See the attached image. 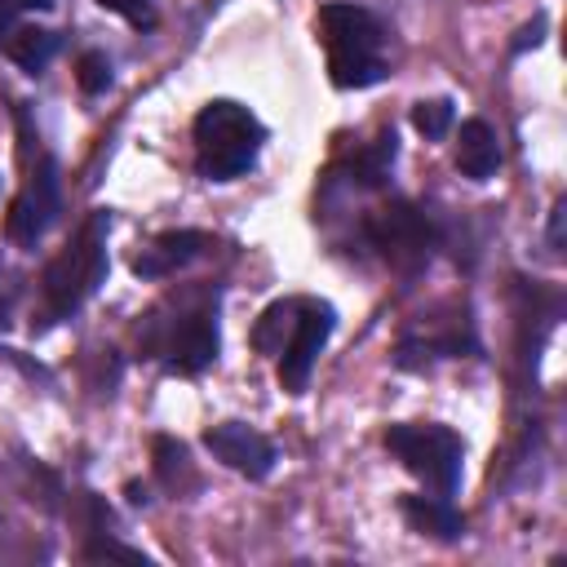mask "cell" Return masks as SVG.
<instances>
[{"label":"cell","mask_w":567,"mask_h":567,"mask_svg":"<svg viewBox=\"0 0 567 567\" xmlns=\"http://www.w3.org/2000/svg\"><path fill=\"white\" fill-rule=\"evenodd\" d=\"M84 558H89V563H97V558H120V563H142V567L151 563L142 549H128V545H120V540H111V536L89 540V545H84Z\"/></svg>","instance_id":"d6986e66"},{"label":"cell","mask_w":567,"mask_h":567,"mask_svg":"<svg viewBox=\"0 0 567 567\" xmlns=\"http://www.w3.org/2000/svg\"><path fill=\"white\" fill-rule=\"evenodd\" d=\"M106 226H111V217L97 208V213L80 226V235L44 266L40 292H44L49 319L75 315V310L97 292V284L106 279Z\"/></svg>","instance_id":"3957f363"},{"label":"cell","mask_w":567,"mask_h":567,"mask_svg":"<svg viewBox=\"0 0 567 567\" xmlns=\"http://www.w3.org/2000/svg\"><path fill=\"white\" fill-rule=\"evenodd\" d=\"M385 447L403 461L408 474H416L421 483H430L439 496H452L461 483V461H465V443L456 430L447 425H390L385 430Z\"/></svg>","instance_id":"277c9868"},{"label":"cell","mask_w":567,"mask_h":567,"mask_svg":"<svg viewBox=\"0 0 567 567\" xmlns=\"http://www.w3.org/2000/svg\"><path fill=\"white\" fill-rule=\"evenodd\" d=\"M337 328V310L328 301H315V297H301V315H297V328L288 337V346L279 350V381L288 394H301L306 381H310V368L319 359V350L328 346Z\"/></svg>","instance_id":"5b68a950"},{"label":"cell","mask_w":567,"mask_h":567,"mask_svg":"<svg viewBox=\"0 0 567 567\" xmlns=\"http://www.w3.org/2000/svg\"><path fill=\"white\" fill-rule=\"evenodd\" d=\"M456 168L470 177V182H487L496 168H501V142H496V128L487 120H465L461 124V137H456Z\"/></svg>","instance_id":"8fae6325"},{"label":"cell","mask_w":567,"mask_h":567,"mask_svg":"<svg viewBox=\"0 0 567 567\" xmlns=\"http://www.w3.org/2000/svg\"><path fill=\"white\" fill-rule=\"evenodd\" d=\"M368 235H372V244L381 248V257L394 261V266H403V270L421 266V261L430 257V248H434V230H430L425 213L412 208V204H390V208H381V213L368 221Z\"/></svg>","instance_id":"8992f818"},{"label":"cell","mask_w":567,"mask_h":567,"mask_svg":"<svg viewBox=\"0 0 567 567\" xmlns=\"http://www.w3.org/2000/svg\"><path fill=\"white\" fill-rule=\"evenodd\" d=\"M53 0H18V9H49Z\"/></svg>","instance_id":"cb8c5ba5"},{"label":"cell","mask_w":567,"mask_h":567,"mask_svg":"<svg viewBox=\"0 0 567 567\" xmlns=\"http://www.w3.org/2000/svg\"><path fill=\"white\" fill-rule=\"evenodd\" d=\"M204 447H208L226 470H235V474H244V478H266L270 465H275L270 439L257 434V430L244 425V421H221V425L204 430Z\"/></svg>","instance_id":"ba28073f"},{"label":"cell","mask_w":567,"mask_h":567,"mask_svg":"<svg viewBox=\"0 0 567 567\" xmlns=\"http://www.w3.org/2000/svg\"><path fill=\"white\" fill-rule=\"evenodd\" d=\"M563 226H567V199H554V208H549V248L554 252L563 248Z\"/></svg>","instance_id":"44dd1931"},{"label":"cell","mask_w":567,"mask_h":567,"mask_svg":"<svg viewBox=\"0 0 567 567\" xmlns=\"http://www.w3.org/2000/svg\"><path fill=\"white\" fill-rule=\"evenodd\" d=\"M106 13H120V18H128L133 27H151L155 22V13H151V0H97Z\"/></svg>","instance_id":"ffe728a7"},{"label":"cell","mask_w":567,"mask_h":567,"mask_svg":"<svg viewBox=\"0 0 567 567\" xmlns=\"http://www.w3.org/2000/svg\"><path fill=\"white\" fill-rule=\"evenodd\" d=\"M13 13H18V0H0V35L13 27Z\"/></svg>","instance_id":"603a6c76"},{"label":"cell","mask_w":567,"mask_h":567,"mask_svg":"<svg viewBox=\"0 0 567 567\" xmlns=\"http://www.w3.org/2000/svg\"><path fill=\"white\" fill-rule=\"evenodd\" d=\"M452 102L447 97H430V102H416L412 106V128L425 137V142H439V137H447V128H452Z\"/></svg>","instance_id":"e0dca14e"},{"label":"cell","mask_w":567,"mask_h":567,"mask_svg":"<svg viewBox=\"0 0 567 567\" xmlns=\"http://www.w3.org/2000/svg\"><path fill=\"white\" fill-rule=\"evenodd\" d=\"M394 133H381L368 151H359V159H354V177L363 182V186H381L385 182V173H390V164H394Z\"/></svg>","instance_id":"2e32d148"},{"label":"cell","mask_w":567,"mask_h":567,"mask_svg":"<svg viewBox=\"0 0 567 567\" xmlns=\"http://www.w3.org/2000/svg\"><path fill=\"white\" fill-rule=\"evenodd\" d=\"M540 31H545V22H540V18H536L532 27H523V31H518V40H514V53H523L527 44L536 49V44H540Z\"/></svg>","instance_id":"7402d4cb"},{"label":"cell","mask_w":567,"mask_h":567,"mask_svg":"<svg viewBox=\"0 0 567 567\" xmlns=\"http://www.w3.org/2000/svg\"><path fill=\"white\" fill-rule=\"evenodd\" d=\"M204 235L199 230H164V235H155V244L146 248V252H137L133 257V275H142V279H164V275H173L177 266H186V261H195L199 252H204Z\"/></svg>","instance_id":"30bf717a"},{"label":"cell","mask_w":567,"mask_h":567,"mask_svg":"<svg viewBox=\"0 0 567 567\" xmlns=\"http://www.w3.org/2000/svg\"><path fill=\"white\" fill-rule=\"evenodd\" d=\"M58 208H62V199H58V159L44 155V159L35 164L31 182L22 186V195H18L13 208H9V221H4V226H9V239L22 244V248H31V244L53 226Z\"/></svg>","instance_id":"52a82bcc"},{"label":"cell","mask_w":567,"mask_h":567,"mask_svg":"<svg viewBox=\"0 0 567 567\" xmlns=\"http://www.w3.org/2000/svg\"><path fill=\"white\" fill-rule=\"evenodd\" d=\"M297 315H301V297H288V301L266 306V315H261L257 328H252V346H257L261 354H279V350L288 346L292 328H297Z\"/></svg>","instance_id":"5bb4252c"},{"label":"cell","mask_w":567,"mask_h":567,"mask_svg":"<svg viewBox=\"0 0 567 567\" xmlns=\"http://www.w3.org/2000/svg\"><path fill=\"white\" fill-rule=\"evenodd\" d=\"M399 509H403V518H408L421 536H434V540H456V536H465V518L452 509L447 496H403Z\"/></svg>","instance_id":"7c38bea8"},{"label":"cell","mask_w":567,"mask_h":567,"mask_svg":"<svg viewBox=\"0 0 567 567\" xmlns=\"http://www.w3.org/2000/svg\"><path fill=\"white\" fill-rule=\"evenodd\" d=\"M151 452H155V478L168 492H182L190 483V456H186V447L177 439H168V434H155Z\"/></svg>","instance_id":"9a60e30c"},{"label":"cell","mask_w":567,"mask_h":567,"mask_svg":"<svg viewBox=\"0 0 567 567\" xmlns=\"http://www.w3.org/2000/svg\"><path fill=\"white\" fill-rule=\"evenodd\" d=\"M4 53L9 62H18L27 75H40L49 66V58L58 53V35L44 31V27H13L9 40H4Z\"/></svg>","instance_id":"4fadbf2b"},{"label":"cell","mask_w":567,"mask_h":567,"mask_svg":"<svg viewBox=\"0 0 567 567\" xmlns=\"http://www.w3.org/2000/svg\"><path fill=\"white\" fill-rule=\"evenodd\" d=\"M164 354H168V368H173V372H186V377L204 372V368L217 359V315H213V310H190V315L168 332Z\"/></svg>","instance_id":"9c48e42d"},{"label":"cell","mask_w":567,"mask_h":567,"mask_svg":"<svg viewBox=\"0 0 567 567\" xmlns=\"http://www.w3.org/2000/svg\"><path fill=\"white\" fill-rule=\"evenodd\" d=\"M319 31L328 44V71L337 89H368L385 80V58H381V22L359 9V4H323L319 9Z\"/></svg>","instance_id":"7a4b0ae2"},{"label":"cell","mask_w":567,"mask_h":567,"mask_svg":"<svg viewBox=\"0 0 567 567\" xmlns=\"http://www.w3.org/2000/svg\"><path fill=\"white\" fill-rule=\"evenodd\" d=\"M75 80H80V89H84V93H102V89L111 84V58H106V53H97V49L80 53Z\"/></svg>","instance_id":"ac0fdd59"},{"label":"cell","mask_w":567,"mask_h":567,"mask_svg":"<svg viewBox=\"0 0 567 567\" xmlns=\"http://www.w3.org/2000/svg\"><path fill=\"white\" fill-rule=\"evenodd\" d=\"M190 133H195V164L208 182H230V177L248 173L266 142L261 120L230 97H213L195 115Z\"/></svg>","instance_id":"6da1fadb"}]
</instances>
